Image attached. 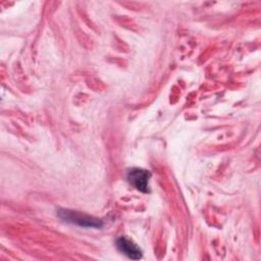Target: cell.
Instances as JSON below:
<instances>
[{
    "mask_svg": "<svg viewBox=\"0 0 261 261\" xmlns=\"http://www.w3.org/2000/svg\"><path fill=\"white\" fill-rule=\"evenodd\" d=\"M58 216L66 222L74 223L84 227H101L103 224L102 220L98 218L68 209H60L58 211Z\"/></svg>",
    "mask_w": 261,
    "mask_h": 261,
    "instance_id": "cell-1",
    "label": "cell"
},
{
    "mask_svg": "<svg viewBox=\"0 0 261 261\" xmlns=\"http://www.w3.org/2000/svg\"><path fill=\"white\" fill-rule=\"evenodd\" d=\"M151 177V173L142 168H132L127 172V179L130 185H133L137 190L147 193L149 192V179Z\"/></svg>",
    "mask_w": 261,
    "mask_h": 261,
    "instance_id": "cell-2",
    "label": "cell"
},
{
    "mask_svg": "<svg viewBox=\"0 0 261 261\" xmlns=\"http://www.w3.org/2000/svg\"><path fill=\"white\" fill-rule=\"evenodd\" d=\"M116 246L121 253H123L125 256H127L130 259L138 260L142 258L141 249L137 246V244H135L132 240L125 237H120L119 239H117Z\"/></svg>",
    "mask_w": 261,
    "mask_h": 261,
    "instance_id": "cell-3",
    "label": "cell"
}]
</instances>
